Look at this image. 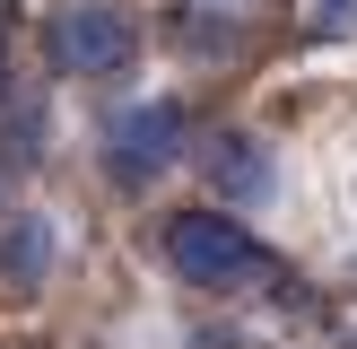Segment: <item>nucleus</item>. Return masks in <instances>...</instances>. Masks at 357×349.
Listing matches in <instances>:
<instances>
[{"instance_id": "1", "label": "nucleus", "mask_w": 357, "mask_h": 349, "mask_svg": "<svg viewBox=\"0 0 357 349\" xmlns=\"http://www.w3.org/2000/svg\"><path fill=\"white\" fill-rule=\"evenodd\" d=\"M166 262L192 279V288H209V297L253 288V279H279V262L261 253V244L244 236L227 209H183V218L166 227Z\"/></svg>"}, {"instance_id": "2", "label": "nucleus", "mask_w": 357, "mask_h": 349, "mask_svg": "<svg viewBox=\"0 0 357 349\" xmlns=\"http://www.w3.org/2000/svg\"><path fill=\"white\" fill-rule=\"evenodd\" d=\"M131 44H139V35H131V17H122L114 0H70V9L44 27L52 70H70V79H105V70H122Z\"/></svg>"}, {"instance_id": "3", "label": "nucleus", "mask_w": 357, "mask_h": 349, "mask_svg": "<svg viewBox=\"0 0 357 349\" xmlns=\"http://www.w3.org/2000/svg\"><path fill=\"white\" fill-rule=\"evenodd\" d=\"M192 122H183V105H166V96H149V105H131V114L114 122V149H105V166L122 174V184H157V174L174 166V157L192 149Z\"/></svg>"}, {"instance_id": "4", "label": "nucleus", "mask_w": 357, "mask_h": 349, "mask_svg": "<svg viewBox=\"0 0 357 349\" xmlns=\"http://www.w3.org/2000/svg\"><path fill=\"white\" fill-rule=\"evenodd\" d=\"M201 174L227 192V201H271V149L253 131H218L201 140Z\"/></svg>"}, {"instance_id": "5", "label": "nucleus", "mask_w": 357, "mask_h": 349, "mask_svg": "<svg viewBox=\"0 0 357 349\" xmlns=\"http://www.w3.org/2000/svg\"><path fill=\"white\" fill-rule=\"evenodd\" d=\"M44 262H52V227H44V218H17L9 236H0V271H9L17 288H35Z\"/></svg>"}, {"instance_id": "6", "label": "nucleus", "mask_w": 357, "mask_h": 349, "mask_svg": "<svg viewBox=\"0 0 357 349\" xmlns=\"http://www.w3.org/2000/svg\"><path fill=\"white\" fill-rule=\"evenodd\" d=\"M35 157H44V114L26 105V114H9V122H0V184H9V174H26Z\"/></svg>"}, {"instance_id": "7", "label": "nucleus", "mask_w": 357, "mask_h": 349, "mask_svg": "<svg viewBox=\"0 0 357 349\" xmlns=\"http://www.w3.org/2000/svg\"><path fill=\"white\" fill-rule=\"evenodd\" d=\"M0 192H9V184H0Z\"/></svg>"}]
</instances>
